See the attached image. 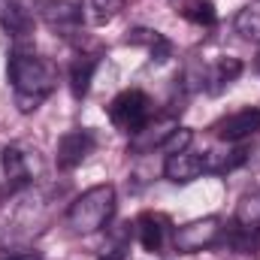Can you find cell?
<instances>
[{
    "mask_svg": "<svg viewBox=\"0 0 260 260\" xmlns=\"http://www.w3.org/2000/svg\"><path fill=\"white\" fill-rule=\"evenodd\" d=\"M191 142H194V130L176 124V127L167 133V139L160 142V151H164V154H179V151H188Z\"/></svg>",
    "mask_w": 260,
    "mask_h": 260,
    "instance_id": "obj_19",
    "label": "cell"
},
{
    "mask_svg": "<svg viewBox=\"0 0 260 260\" xmlns=\"http://www.w3.org/2000/svg\"><path fill=\"white\" fill-rule=\"evenodd\" d=\"M239 73H242V61L239 58H230V55H221V58H215L212 64L203 67V76H200V82L212 91V94H221L224 88H230L236 79H239Z\"/></svg>",
    "mask_w": 260,
    "mask_h": 260,
    "instance_id": "obj_11",
    "label": "cell"
},
{
    "mask_svg": "<svg viewBox=\"0 0 260 260\" xmlns=\"http://www.w3.org/2000/svg\"><path fill=\"white\" fill-rule=\"evenodd\" d=\"M127 43L142 46V49L151 55V61H167V58H170V52H173L170 40H167L164 34H157V30H148V27H133V30H130V37H127Z\"/></svg>",
    "mask_w": 260,
    "mask_h": 260,
    "instance_id": "obj_15",
    "label": "cell"
},
{
    "mask_svg": "<svg viewBox=\"0 0 260 260\" xmlns=\"http://www.w3.org/2000/svg\"><path fill=\"white\" fill-rule=\"evenodd\" d=\"M97 260H130V254H127V248L115 245V248H106V251H103Z\"/></svg>",
    "mask_w": 260,
    "mask_h": 260,
    "instance_id": "obj_20",
    "label": "cell"
},
{
    "mask_svg": "<svg viewBox=\"0 0 260 260\" xmlns=\"http://www.w3.org/2000/svg\"><path fill=\"white\" fill-rule=\"evenodd\" d=\"M115 215V188L112 185H94L76 197L67 209V227L76 236L100 233Z\"/></svg>",
    "mask_w": 260,
    "mask_h": 260,
    "instance_id": "obj_2",
    "label": "cell"
},
{
    "mask_svg": "<svg viewBox=\"0 0 260 260\" xmlns=\"http://www.w3.org/2000/svg\"><path fill=\"white\" fill-rule=\"evenodd\" d=\"M37 176V151L12 142L0 148V185L6 194H15L27 188Z\"/></svg>",
    "mask_w": 260,
    "mask_h": 260,
    "instance_id": "obj_4",
    "label": "cell"
},
{
    "mask_svg": "<svg viewBox=\"0 0 260 260\" xmlns=\"http://www.w3.org/2000/svg\"><path fill=\"white\" fill-rule=\"evenodd\" d=\"M224 239V224L221 218L209 215V218H194L182 227L173 230V248L179 254H197V251H209Z\"/></svg>",
    "mask_w": 260,
    "mask_h": 260,
    "instance_id": "obj_5",
    "label": "cell"
},
{
    "mask_svg": "<svg viewBox=\"0 0 260 260\" xmlns=\"http://www.w3.org/2000/svg\"><path fill=\"white\" fill-rule=\"evenodd\" d=\"M97 55H91V52H79V55H73V61H70V91H73V97L76 100H82L85 94H88V88H91V79H94V70H97Z\"/></svg>",
    "mask_w": 260,
    "mask_h": 260,
    "instance_id": "obj_13",
    "label": "cell"
},
{
    "mask_svg": "<svg viewBox=\"0 0 260 260\" xmlns=\"http://www.w3.org/2000/svg\"><path fill=\"white\" fill-rule=\"evenodd\" d=\"M233 27H236V34H239L242 40H248V43H260V0L245 3V6L236 12Z\"/></svg>",
    "mask_w": 260,
    "mask_h": 260,
    "instance_id": "obj_16",
    "label": "cell"
},
{
    "mask_svg": "<svg viewBox=\"0 0 260 260\" xmlns=\"http://www.w3.org/2000/svg\"><path fill=\"white\" fill-rule=\"evenodd\" d=\"M0 24L12 37H27L34 27V9H27L21 0H0Z\"/></svg>",
    "mask_w": 260,
    "mask_h": 260,
    "instance_id": "obj_12",
    "label": "cell"
},
{
    "mask_svg": "<svg viewBox=\"0 0 260 260\" xmlns=\"http://www.w3.org/2000/svg\"><path fill=\"white\" fill-rule=\"evenodd\" d=\"M6 79L15 94V106L21 112H34L58 88V64L34 52H12L6 64Z\"/></svg>",
    "mask_w": 260,
    "mask_h": 260,
    "instance_id": "obj_1",
    "label": "cell"
},
{
    "mask_svg": "<svg viewBox=\"0 0 260 260\" xmlns=\"http://www.w3.org/2000/svg\"><path fill=\"white\" fill-rule=\"evenodd\" d=\"M182 12H185L188 21H194V24H200V27H209V24H215V18H218L212 0H185Z\"/></svg>",
    "mask_w": 260,
    "mask_h": 260,
    "instance_id": "obj_18",
    "label": "cell"
},
{
    "mask_svg": "<svg viewBox=\"0 0 260 260\" xmlns=\"http://www.w3.org/2000/svg\"><path fill=\"white\" fill-rule=\"evenodd\" d=\"M233 224L245 236L260 233V191H251V194H245L239 200V206L233 212Z\"/></svg>",
    "mask_w": 260,
    "mask_h": 260,
    "instance_id": "obj_14",
    "label": "cell"
},
{
    "mask_svg": "<svg viewBox=\"0 0 260 260\" xmlns=\"http://www.w3.org/2000/svg\"><path fill=\"white\" fill-rule=\"evenodd\" d=\"M94 148H97V136H94V130H88V127L67 130L64 136L58 139L55 164H58V170H76V167H79Z\"/></svg>",
    "mask_w": 260,
    "mask_h": 260,
    "instance_id": "obj_8",
    "label": "cell"
},
{
    "mask_svg": "<svg viewBox=\"0 0 260 260\" xmlns=\"http://www.w3.org/2000/svg\"><path fill=\"white\" fill-rule=\"evenodd\" d=\"M224 260H254V254H251V251H245V248H239V251H230Z\"/></svg>",
    "mask_w": 260,
    "mask_h": 260,
    "instance_id": "obj_22",
    "label": "cell"
},
{
    "mask_svg": "<svg viewBox=\"0 0 260 260\" xmlns=\"http://www.w3.org/2000/svg\"><path fill=\"white\" fill-rule=\"evenodd\" d=\"M136 239L148 254H164L173 245V224L160 212H142L136 218Z\"/></svg>",
    "mask_w": 260,
    "mask_h": 260,
    "instance_id": "obj_9",
    "label": "cell"
},
{
    "mask_svg": "<svg viewBox=\"0 0 260 260\" xmlns=\"http://www.w3.org/2000/svg\"><path fill=\"white\" fill-rule=\"evenodd\" d=\"M203 173H206L203 154H194L191 148L188 151H179V154H167V160H164V176L173 185H191Z\"/></svg>",
    "mask_w": 260,
    "mask_h": 260,
    "instance_id": "obj_10",
    "label": "cell"
},
{
    "mask_svg": "<svg viewBox=\"0 0 260 260\" xmlns=\"http://www.w3.org/2000/svg\"><path fill=\"white\" fill-rule=\"evenodd\" d=\"M3 260H43V257H40V251H15V254H9Z\"/></svg>",
    "mask_w": 260,
    "mask_h": 260,
    "instance_id": "obj_21",
    "label": "cell"
},
{
    "mask_svg": "<svg viewBox=\"0 0 260 260\" xmlns=\"http://www.w3.org/2000/svg\"><path fill=\"white\" fill-rule=\"evenodd\" d=\"M257 73H260V52H257Z\"/></svg>",
    "mask_w": 260,
    "mask_h": 260,
    "instance_id": "obj_23",
    "label": "cell"
},
{
    "mask_svg": "<svg viewBox=\"0 0 260 260\" xmlns=\"http://www.w3.org/2000/svg\"><path fill=\"white\" fill-rule=\"evenodd\" d=\"M124 3H127V0H85L82 12H85V18H88L91 24H109V21L124 9Z\"/></svg>",
    "mask_w": 260,
    "mask_h": 260,
    "instance_id": "obj_17",
    "label": "cell"
},
{
    "mask_svg": "<svg viewBox=\"0 0 260 260\" xmlns=\"http://www.w3.org/2000/svg\"><path fill=\"white\" fill-rule=\"evenodd\" d=\"M34 15L64 37L76 34L82 27V18H85L82 6L73 0H34Z\"/></svg>",
    "mask_w": 260,
    "mask_h": 260,
    "instance_id": "obj_6",
    "label": "cell"
},
{
    "mask_svg": "<svg viewBox=\"0 0 260 260\" xmlns=\"http://www.w3.org/2000/svg\"><path fill=\"white\" fill-rule=\"evenodd\" d=\"M154 118V106H151V97L139 88H127L121 91L112 103H109V121L121 133H139L148 121Z\"/></svg>",
    "mask_w": 260,
    "mask_h": 260,
    "instance_id": "obj_3",
    "label": "cell"
},
{
    "mask_svg": "<svg viewBox=\"0 0 260 260\" xmlns=\"http://www.w3.org/2000/svg\"><path fill=\"white\" fill-rule=\"evenodd\" d=\"M212 133L227 145H239V142L251 139L254 133H260V106H245V109H236V112L218 118L212 124Z\"/></svg>",
    "mask_w": 260,
    "mask_h": 260,
    "instance_id": "obj_7",
    "label": "cell"
}]
</instances>
